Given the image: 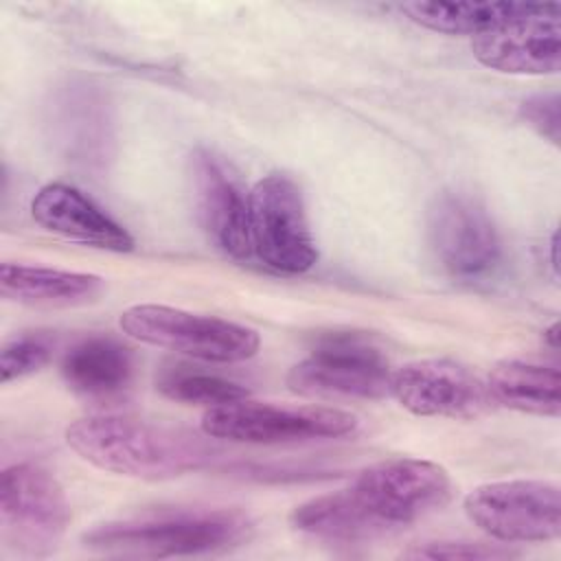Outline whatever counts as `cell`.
I'll list each match as a JSON object with an SVG mask.
<instances>
[{
	"mask_svg": "<svg viewBox=\"0 0 561 561\" xmlns=\"http://www.w3.org/2000/svg\"><path fill=\"white\" fill-rule=\"evenodd\" d=\"M68 447L85 462L129 478L167 480L206 467L210 436L129 414H92L66 427Z\"/></svg>",
	"mask_w": 561,
	"mask_h": 561,
	"instance_id": "6da1fadb",
	"label": "cell"
},
{
	"mask_svg": "<svg viewBox=\"0 0 561 561\" xmlns=\"http://www.w3.org/2000/svg\"><path fill=\"white\" fill-rule=\"evenodd\" d=\"M250 522L239 511H160L99 524L81 541L110 557H191L226 550L248 537Z\"/></svg>",
	"mask_w": 561,
	"mask_h": 561,
	"instance_id": "7a4b0ae2",
	"label": "cell"
},
{
	"mask_svg": "<svg viewBox=\"0 0 561 561\" xmlns=\"http://www.w3.org/2000/svg\"><path fill=\"white\" fill-rule=\"evenodd\" d=\"M344 491L373 537L381 539L440 511L451 497V478L430 460L390 458L364 467Z\"/></svg>",
	"mask_w": 561,
	"mask_h": 561,
	"instance_id": "3957f363",
	"label": "cell"
},
{
	"mask_svg": "<svg viewBox=\"0 0 561 561\" xmlns=\"http://www.w3.org/2000/svg\"><path fill=\"white\" fill-rule=\"evenodd\" d=\"M355 414L329 405H274L239 399L208 408L202 416V432L210 438L278 445L344 438L355 434Z\"/></svg>",
	"mask_w": 561,
	"mask_h": 561,
	"instance_id": "277c9868",
	"label": "cell"
},
{
	"mask_svg": "<svg viewBox=\"0 0 561 561\" xmlns=\"http://www.w3.org/2000/svg\"><path fill=\"white\" fill-rule=\"evenodd\" d=\"M118 324L125 335L142 344L217 364L250 359L261 344L259 333L243 324L169 305H131L121 313Z\"/></svg>",
	"mask_w": 561,
	"mask_h": 561,
	"instance_id": "5b68a950",
	"label": "cell"
},
{
	"mask_svg": "<svg viewBox=\"0 0 561 561\" xmlns=\"http://www.w3.org/2000/svg\"><path fill=\"white\" fill-rule=\"evenodd\" d=\"M70 522L59 480L37 462H15L0 476L2 541L22 557H44L57 548Z\"/></svg>",
	"mask_w": 561,
	"mask_h": 561,
	"instance_id": "8992f818",
	"label": "cell"
},
{
	"mask_svg": "<svg viewBox=\"0 0 561 561\" xmlns=\"http://www.w3.org/2000/svg\"><path fill=\"white\" fill-rule=\"evenodd\" d=\"M467 517L504 543H546L561 535V491L550 480H500L465 495Z\"/></svg>",
	"mask_w": 561,
	"mask_h": 561,
	"instance_id": "52a82bcc",
	"label": "cell"
},
{
	"mask_svg": "<svg viewBox=\"0 0 561 561\" xmlns=\"http://www.w3.org/2000/svg\"><path fill=\"white\" fill-rule=\"evenodd\" d=\"M250 241L267 267L283 274H302L318 261L305 199L296 182L272 173L261 178L248 193Z\"/></svg>",
	"mask_w": 561,
	"mask_h": 561,
	"instance_id": "ba28073f",
	"label": "cell"
},
{
	"mask_svg": "<svg viewBox=\"0 0 561 561\" xmlns=\"http://www.w3.org/2000/svg\"><path fill=\"white\" fill-rule=\"evenodd\" d=\"M392 368L383 353L357 335H333L287 373L289 390L305 397L383 399Z\"/></svg>",
	"mask_w": 561,
	"mask_h": 561,
	"instance_id": "9c48e42d",
	"label": "cell"
},
{
	"mask_svg": "<svg viewBox=\"0 0 561 561\" xmlns=\"http://www.w3.org/2000/svg\"><path fill=\"white\" fill-rule=\"evenodd\" d=\"M427 232L438 263L454 278H486L502 261V241L493 219L467 193L436 195L427 213Z\"/></svg>",
	"mask_w": 561,
	"mask_h": 561,
	"instance_id": "30bf717a",
	"label": "cell"
},
{
	"mask_svg": "<svg viewBox=\"0 0 561 561\" xmlns=\"http://www.w3.org/2000/svg\"><path fill=\"white\" fill-rule=\"evenodd\" d=\"M473 57L506 75H554L561 68V7L530 2L519 15L506 18L471 37Z\"/></svg>",
	"mask_w": 561,
	"mask_h": 561,
	"instance_id": "8fae6325",
	"label": "cell"
},
{
	"mask_svg": "<svg viewBox=\"0 0 561 561\" xmlns=\"http://www.w3.org/2000/svg\"><path fill=\"white\" fill-rule=\"evenodd\" d=\"M390 394L416 416L476 419L491 410L486 381L454 359H416L392 370Z\"/></svg>",
	"mask_w": 561,
	"mask_h": 561,
	"instance_id": "7c38bea8",
	"label": "cell"
},
{
	"mask_svg": "<svg viewBox=\"0 0 561 561\" xmlns=\"http://www.w3.org/2000/svg\"><path fill=\"white\" fill-rule=\"evenodd\" d=\"M188 180L195 213L208 241L237 261L250 259L248 197L226 171L224 162L208 149H195L188 158Z\"/></svg>",
	"mask_w": 561,
	"mask_h": 561,
	"instance_id": "4fadbf2b",
	"label": "cell"
},
{
	"mask_svg": "<svg viewBox=\"0 0 561 561\" xmlns=\"http://www.w3.org/2000/svg\"><path fill=\"white\" fill-rule=\"evenodd\" d=\"M31 215L42 228L64 239L110 252L134 250L131 234L70 184L42 186L31 202Z\"/></svg>",
	"mask_w": 561,
	"mask_h": 561,
	"instance_id": "5bb4252c",
	"label": "cell"
},
{
	"mask_svg": "<svg viewBox=\"0 0 561 561\" xmlns=\"http://www.w3.org/2000/svg\"><path fill=\"white\" fill-rule=\"evenodd\" d=\"M50 125L68 160L85 167L103 164L110 145V121L105 101L90 85H66L53 107Z\"/></svg>",
	"mask_w": 561,
	"mask_h": 561,
	"instance_id": "9a60e30c",
	"label": "cell"
},
{
	"mask_svg": "<svg viewBox=\"0 0 561 561\" xmlns=\"http://www.w3.org/2000/svg\"><path fill=\"white\" fill-rule=\"evenodd\" d=\"M484 381L493 405L550 419H557L561 412L557 359L506 357L491 368Z\"/></svg>",
	"mask_w": 561,
	"mask_h": 561,
	"instance_id": "2e32d148",
	"label": "cell"
},
{
	"mask_svg": "<svg viewBox=\"0 0 561 561\" xmlns=\"http://www.w3.org/2000/svg\"><path fill=\"white\" fill-rule=\"evenodd\" d=\"M131 375L134 359L129 348L103 335L77 342L61 359L66 386L92 401H107L123 394Z\"/></svg>",
	"mask_w": 561,
	"mask_h": 561,
	"instance_id": "e0dca14e",
	"label": "cell"
},
{
	"mask_svg": "<svg viewBox=\"0 0 561 561\" xmlns=\"http://www.w3.org/2000/svg\"><path fill=\"white\" fill-rule=\"evenodd\" d=\"M103 278L88 272H70L42 265L2 263L0 294L7 300L37 307H72L99 296Z\"/></svg>",
	"mask_w": 561,
	"mask_h": 561,
	"instance_id": "ac0fdd59",
	"label": "cell"
},
{
	"mask_svg": "<svg viewBox=\"0 0 561 561\" xmlns=\"http://www.w3.org/2000/svg\"><path fill=\"white\" fill-rule=\"evenodd\" d=\"M530 2H405L401 11L419 26L447 35H480Z\"/></svg>",
	"mask_w": 561,
	"mask_h": 561,
	"instance_id": "d6986e66",
	"label": "cell"
},
{
	"mask_svg": "<svg viewBox=\"0 0 561 561\" xmlns=\"http://www.w3.org/2000/svg\"><path fill=\"white\" fill-rule=\"evenodd\" d=\"M156 388L173 401L204 405L206 410L248 397V390L241 383L224 379L219 375L191 370L186 366H173L162 370Z\"/></svg>",
	"mask_w": 561,
	"mask_h": 561,
	"instance_id": "ffe728a7",
	"label": "cell"
},
{
	"mask_svg": "<svg viewBox=\"0 0 561 561\" xmlns=\"http://www.w3.org/2000/svg\"><path fill=\"white\" fill-rule=\"evenodd\" d=\"M50 359V342L44 335H15L0 351L2 383L33 375Z\"/></svg>",
	"mask_w": 561,
	"mask_h": 561,
	"instance_id": "44dd1931",
	"label": "cell"
},
{
	"mask_svg": "<svg viewBox=\"0 0 561 561\" xmlns=\"http://www.w3.org/2000/svg\"><path fill=\"white\" fill-rule=\"evenodd\" d=\"M401 557L405 559H508V557H515V552L502 543L440 539V541L414 543Z\"/></svg>",
	"mask_w": 561,
	"mask_h": 561,
	"instance_id": "7402d4cb",
	"label": "cell"
},
{
	"mask_svg": "<svg viewBox=\"0 0 561 561\" xmlns=\"http://www.w3.org/2000/svg\"><path fill=\"white\" fill-rule=\"evenodd\" d=\"M519 116L541 138L550 140L552 145H559L561 99L557 92H539L524 99L519 105Z\"/></svg>",
	"mask_w": 561,
	"mask_h": 561,
	"instance_id": "603a6c76",
	"label": "cell"
}]
</instances>
